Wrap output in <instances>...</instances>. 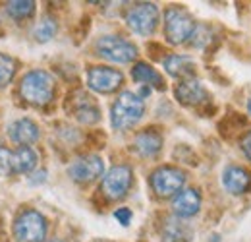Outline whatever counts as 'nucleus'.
Here are the masks:
<instances>
[{"label": "nucleus", "instance_id": "f257e3e1", "mask_svg": "<svg viewBox=\"0 0 251 242\" xmlns=\"http://www.w3.org/2000/svg\"><path fill=\"white\" fill-rule=\"evenodd\" d=\"M22 97L35 107H45L52 101L54 95V80L45 70H31L22 78L20 84Z\"/></svg>", "mask_w": 251, "mask_h": 242}, {"label": "nucleus", "instance_id": "f03ea898", "mask_svg": "<svg viewBox=\"0 0 251 242\" xmlns=\"http://www.w3.org/2000/svg\"><path fill=\"white\" fill-rule=\"evenodd\" d=\"M143 113H145L143 99L131 91H124L116 97V101L112 105L110 121H112V126L116 130H127L141 121Z\"/></svg>", "mask_w": 251, "mask_h": 242}, {"label": "nucleus", "instance_id": "7ed1b4c3", "mask_svg": "<svg viewBox=\"0 0 251 242\" xmlns=\"http://www.w3.org/2000/svg\"><path fill=\"white\" fill-rule=\"evenodd\" d=\"M97 55L116 64H129L135 60L137 57V49L133 43H129L127 39L120 35H104L95 43Z\"/></svg>", "mask_w": 251, "mask_h": 242}, {"label": "nucleus", "instance_id": "20e7f679", "mask_svg": "<svg viewBox=\"0 0 251 242\" xmlns=\"http://www.w3.org/2000/svg\"><path fill=\"white\" fill-rule=\"evenodd\" d=\"M195 22L186 10L182 8H168L164 12V35L168 43L182 45L195 33Z\"/></svg>", "mask_w": 251, "mask_h": 242}, {"label": "nucleus", "instance_id": "39448f33", "mask_svg": "<svg viewBox=\"0 0 251 242\" xmlns=\"http://www.w3.org/2000/svg\"><path fill=\"white\" fill-rule=\"evenodd\" d=\"M14 237L18 242H43L47 237V219L35 210H25L16 217Z\"/></svg>", "mask_w": 251, "mask_h": 242}, {"label": "nucleus", "instance_id": "423d86ee", "mask_svg": "<svg viewBox=\"0 0 251 242\" xmlns=\"http://www.w3.org/2000/svg\"><path fill=\"white\" fill-rule=\"evenodd\" d=\"M126 24L133 33H137L141 37H147L157 30L158 8L151 2H139V4H135L127 10Z\"/></svg>", "mask_w": 251, "mask_h": 242}, {"label": "nucleus", "instance_id": "0eeeda50", "mask_svg": "<svg viewBox=\"0 0 251 242\" xmlns=\"http://www.w3.org/2000/svg\"><path fill=\"white\" fill-rule=\"evenodd\" d=\"M124 84V74L108 66H91L87 70V86L97 93H114Z\"/></svg>", "mask_w": 251, "mask_h": 242}, {"label": "nucleus", "instance_id": "6e6552de", "mask_svg": "<svg viewBox=\"0 0 251 242\" xmlns=\"http://www.w3.org/2000/svg\"><path fill=\"white\" fill-rule=\"evenodd\" d=\"M186 182V175L176 167H160L151 175V186L160 198L176 196Z\"/></svg>", "mask_w": 251, "mask_h": 242}, {"label": "nucleus", "instance_id": "1a4fd4ad", "mask_svg": "<svg viewBox=\"0 0 251 242\" xmlns=\"http://www.w3.org/2000/svg\"><path fill=\"white\" fill-rule=\"evenodd\" d=\"M131 186V169L126 165H114L104 177L100 190L108 200H122Z\"/></svg>", "mask_w": 251, "mask_h": 242}, {"label": "nucleus", "instance_id": "9d476101", "mask_svg": "<svg viewBox=\"0 0 251 242\" xmlns=\"http://www.w3.org/2000/svg\"><path fill=\"white\" fill-rule=\"evenodd\" d=\"M70 177L79 184H87V182L97 181L102 173H104V163L99 155H87V157H79L75 159L70 167H68Z\"/></svg>", "mask_w": 251, "mask_h": 242}, {"label": "nucleus", "instance_id": "9b49d317", "mask_svg": "<svg viewBox=\"0 0 251 242\" xmlns=\"http://www.w3.org/2000/svg\"><path fill=\"white\" fill-rule=\"evenodd\" d=\"M222 186L226 188V192H230L234 196L246 194L251 188V173L244 167L230 165L222 173Z\"/></svg>", "mask_w": 251, "mask_h": 242}, {"label": "nucleus", "instance_id": "f8f14e48", "mask_svg": "<svg viewBox=\"0 0 251 242\" xmlns=\"http://www.w3.org/2000/svg\"><path fill=\"white\" fill-rule=\"evenodd\" d=\"M176 97L180 103L188 105V107H199L201 103L209 101V93L201 86L199 80L189 78V80H182L176 86Z\"/></svg>", "mask_w": 251, "mask_h": 242}, {"label": "nucleus", "instance_id": "ddd939ff", "mask_svg": "<svg viewBox=\"0 0 251 242\" xmlns=\"http://www.w3.org/2000/svg\"><path fill=\"white\" fill-rule=\"evenodd\" d=\"M201 210V194L195 188L180 190L172 200V212L178 217H193Z\"/></svg>", "mask_w": 251, "mask_h": 242}, {"label": "nucleus", "instance_id": "4468645a", "mask_svg": "<svg viewBox=\"0 0 251 242\" xmlns=\"http://www.w3.org/2000/svg\"><path fill=\"white\" fill-rule=\"evenodd\" d=\"M8 136L20 148H25V146L31 148V144H35L39 140V128L29 119H20L8 128Z\"/></svg>", "mask_w": 251, "mask_h": 242}, {"label": "nucleus", "instance_id": "2eb2a0df", "mask_svg": "<svg viewBox=\"0 0 251 242\" xmlns=\"http://www.w3.org/2000/svg\"><path fill=\"white\" fill-rule=\"evenodd\" d=\"M133 146H135V150H137L139 155H143V157H155L160 151V148H162V136H160V132L153 130V128L143 130V132H139L135 136Z\"/></svg>", "mask_w": 251, "mask_h": 242}, {"label": "nucleus", "instance_id": "dca6fc26", "mask_svg": "<svg viewBox=\"0 0 251 242\" xmlns=\"http://www.w3.org/2000/svg\"><path fill=\"white\" fill-rule=\"evenodd\" d=\"M131 78L133 82L145 86V88H157V90H164V82L160 78L157 70L151 66V64H145V62H137L131 70Z\"/></svg>", "mask_w": 251, "mask_h": 242}, {"label": "nucleus", "instance_id": "f3484780", "mask_svg": "<svg viewBox=\"0 0 251 242\" xmlns=\"http://www.w3.org/2000/svg\"><path fill=\"white\" fill-rule=\"evenodd\" d=\"M164 68L170 76L180 78V80H189L195 72V62L186 55H172L164 59Z\"/></svg>", "mask_w": 251, "mask_h": 242}, {"label": "nucleus", "instance_id": "a211bd4d", "mask_svg": "<svg viewBox=\"0 0 251 242\" xmlns=\"http://www.w3.org/2000/svg\"><path fill=\"white\" fill-rule=\"evenodd\" d=\"M39 155L33 148H18L16 151H12V173H31L37 167Z\"/></svg>", "mask_w": 251, "mask_h": 242}, {"label": "nucleus", "instance_id": "6ab92c4d", "mask_svg": "<svg viewBox=\"0 0 251 242\" xmlns=\"http://www.w3.org/2000/svg\"><path fill=\"white\" fill-rule=\"evenodd\" d=\"M6 12L16 20H25L35 14V2L31 0H12L6 4Z\"/></svg>", "mask_w": 251, "mask_h": 242}, {"label": "nucleus", "instance_id": "aec40b11", "mask_svg": "<svg viewBox=\"0 0 251 242\" xmlns=\"http://www.w3.org/2000/svg\"><path fill=\"white\" fill-rule=\"evenodd\" d=\"M54 35H56V22H54L52 18H43V20L35 26V30H33V37H35V41H39V43H47V41H50Z\"/></svg>", "mask_w": 251, "mask_h": 242}, {"label": "nucleus", "instance_id": "412c9836", "mask_svg": "<svg viewBox=\"0 0 251 242\" xmlns=\"http://www.w3.org/2000/svg\"><path fill=\"white\" fill-rule=\"evenodd\" d=\"M16 74V60L0 53V88H6Z\"/></svg>", "mask_w": 251, "mask_h": 242}, {"label": "nucleus", "instance_id": "4be33fe9", "mask_svg": "<svg viewBox=\"0 0 251 242\" xmlns=\"http://www.w3.org/2000/svg\"><path fill=\"white\" fill-rule=\"evenodd\" d=\"M12 173V151L0 146V177H6Z\"/></svg>", "mask_w": 251, "mask_h": 242}, {"label": "nucleus", "instance_id": "5701e85b", "mask_svg": "<svg viewBox=\"0 0 251 242\" xmlns=\"http://www.w3.org/2000/svg\"><path fill=\"white\" fill-rule=\"evenodd\" d=\"M114 217H116L122 225H129V221H131V212H129L127 208H120V210L114 212Z\"/></svg>", "mask_w": 251, "mask_h": 242}, {"label": "nucleus", "instance_id": "b1692460", "mask_svg": "<svg viewBox=\"0 0 251 242\" xmlns=\"http://www.w3.org/2000/svg\"><path fill=\"white\" fill-rule=\"evenodd\" d=\"M242 151L246 153V157L251 161V132H248V134L242 138Z\"/></svg>", "mask_w": 251, "mask_h": 242}, {"label": "nucleus", "instance_id": "393cba45", "mask_svg": "<svg viewBox=\"0 0 251 242\" xmlns=\"http://www.w3.org/2000/svg\"><path fill=\"white\" fill-rule=\"evenodd\" d=\"M49 242H62V241H58V239H54V241H49Z\"/></svg>", "mask_w": 251, "mask_h": 242}, {"label": "nucleus", "instance_id": "a878e982", "mask_svg": "<svg viewBox=\"0 0 251 242\" xmlns=\"http://www.w3.org/2000/svg\"><path fill=\"white\" fill-rule=\"evenodd\" d=\"M250 111H251V101H250Z\"/></svg>", "mask_w": 251, "mask_h": 242}]
</instances>
